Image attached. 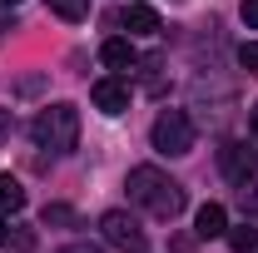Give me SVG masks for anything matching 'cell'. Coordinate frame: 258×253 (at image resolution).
Returning a JSON list of instances; mask_svg holds the SVG:
<instances>
[{
    "label": "cell",
    "mask_w": 258,
    "mask_h": 253,
    "mask_svg": "<svg viewBox=\"0 0 258 253\" xmlns=\"http://www.w3.org/2000/svg\"><path fill=\"white\" fill-rule=\"evenodd\" d=\"M238 65H243L248 75H258V40H243V45H238Z\"/></svg>",
    "instance_id": "5bb4252c"
},
{
    "label": "cell",
    "mask_w": 258,
    "mask_h": 253,
    "mask_svg": "<svg viewBox=\"0 0 258 253\" xmlns=\"http://www.w3.org/2000/svg\"><path fill=\"white\" fill-rule=\"evenodd\" d=\"M45 5H50L60 20H85V15H90V0H45Z\"/></svg>",
    "instance_id": "8fae6325"
},
{
    "label": "cell",
    "mask_w": 258,
    "mask_h": 253,
    "mask_svg": "<svg viewBox=\"0 0 258 253\" xmlns=\"http://www.w3.org/2000/svg\"><path fill=\"white\" fill-rule=\"evenodd\" d=\"M99 228H104V238H109L114 248H129V253H139V248H144V233H139V223L129 219L124 209H109V214L99 219Z\"/></svg>",
    "instance_id": "5b68a950"
},
{
    "label": "cell",
    "mask_w": 258,
    "mask_h": 253,
    "mask_svg": "<svg viewBox=\"0 0 258 253\" xmlns=\"http://www.w3.org/2000/svg\"><path fill=\"white\" fill-rule=\"evenodd\" d=\"M228 248H233V253L258 248V228H248V223H243V228H228Z\"/></svg>",
    "instance_id": "7c38bea8"
},
{
    "label": "cell",
    "mask_w": 258,
    "mask_h": 253,
    "mask_svg": "<svg viewBox=\"0 0 258 253\" xmlns=\"http://www.w3.org/2000/svg\"><path fill=\"white\" fill-rule=\"evenodd\" d=\"M45 223H70V209H60V204H50V209H45Z\"/></svg>",
    "instance_id": "2e32d148"
},
{
    "label": "cell",
    "mask_w": 258,
    "mask_h": 253,
    "mask_svg": "<svg viewBox=\"0 0 258 253\" xmlns=\"http://www.w3.org/2000/svg\"><path fill=\"white\" fill-rule=\"evenodd\" d=\"M154 149L159 154H189L194 149V119L184 114V109H164L159 119H154Z\"/></svg>",
    "instance_id": "3957f363"
},
{
    "label": "cell",
    "mask_w": 258,
    "mask_h": 253,
    "mask_svg": "<svg viewBox=\"0 0 258 253\" xmlns=\"http://www.w3.org/2000/svg\"><path fill=\"white\" fill-rule=\"evenodd\" d=\"M20 209H25V189H20V179L0 174V214H20Z\"/></svg>",
    "instance_id": "30bf717a"
},
{
    "label": "cell",
    "mask_w": 258,
    "mask_h": 253,
    "mask_svg": "<svg viewBox=\"0 0 258 253\" xmlns=\"http://www.w3.org/2000/svg\"><path fill=\"white\" fill-rule=\"evenodd\" d=\"M35 144L50 154H70L80 144V109L75 104H45L35 114Z\"/></svg>",
    "instance_id": "7a4b0ae2"
},
{
    "label": "cell",
    "mask_w": 258,
    "mask_h": 253,
    "mask_svg": "<svg viewBox=\"0 0 258 253\" xmlns=\"http://www.w3.org/2000/svg\"><path fill=\"white\" fill-rule=\"evenodd\" d=\"M0 5H20V0H0Z\"/></svg>",
    "instance_id": "ffe728a7"
},
{
    "label": "cell",
    "mask_w": 258,
    "mask_h": 253,
    "mask_svg": "<svg viewBox=\"0 0 258 253\" xmlns=\"http://www.w3.org/2000/svg\"><path fill=\"white\" fill-rule=\"evenodd\" d=\"M10 139V109H0V144Z\"/></svg>",
    "instance_id": "ac0fdd59"
},
{
    "label": "cell",
    "mask_w": 258,
    "mask_h": 253,
    "mask_svg": "<svg viewBox=\"0 0 258 253\" xmlns=\"http://www.w3.org/2000/svg\"><path fill=\"white\" fill-rule=\"evenodd\" d=\"M243 25L258 30V0H243Z\"/></svg>",
    "instance_id": "9a60e30c"
},
{
    "label": "cell",
    "mask_w": 258,
    "mask_h": 253,
    "mask_svg": "<svg viewBox=\"0 0 258 253\" xmlns=\"http://www.w3.org/2000/svg\"><path fill=\"white\" fill-rule=\"evenodd\" d=\"M124 25H129V35H154L159 30V15H154L144 0H134V5L124 10Z\"/></svg>",
    "instance_id": "ba28073f"
},
{
    "label": "cell",
    "mask_w": 258,
    "mask_h": 253,
    "mask_svg": "<svg viewBox=\"0 0 258 253\" xmlns=\"http://www.w3.org/2000/svg\"><path fill=\"white\" fill-rule=\"evenodd\" d=\"M194 228H199V238H219V233H228L224 204H204V209H199V219H194Z\"/></svg>",
    "instance_id": "52a82bcc"
},
{
    "label": "cell",
    "mask_w": 258,
    "mask_h": 253,
    "mask_svg": "<svg viewBox=\"0 0 258 253\" xmlns=\"http://www.w3.org/2000/svg\"><path fill=\"white\" fill-rule=\"evenodd\" d=\"M60 253H109V248H99V243H70V248H60Z\"/></svg>",
    "instance_id": "e0dca14e"
},
{
    "label": "cell",
    "mask_w": 258,
    "mask_h": 253,
    "mask_svg": "<svg viewBox=\"0 0 258 253\" xmlns=\"http://www.w3.org/2000/svg\"><path fill=\"white\" fill-rule=\"evenodd\" d=\"M219 164H224V174L233 179V184H248V179H258V154H253V144H243V139L224 144V149H219Z\"/></svg>",
    "instance_id": "277c9868"
},
{
    "label": "cell",
    "mask_w": 258,
    "mask_h": 253,
    "mask_svg": "<svg viewBox=\"0 0 258 253\" xmlns=\"http://www.w3.org/2000/svg\"><path fill=\"white\" fill-rule=\"evenodd\" d=\"M129 199H139L154 219H174L179 209H184V189L159 174L154 164H139V169H129Z\"/></svg>",
    "instance_id": "6da1fadb"
},
{
    "label": "cell",
    "mask_w": 258,
    "mask_h": 253,
    "mask_svg": "<svg viewBox=\"0 0 258 253\" xmlns=\"http://www.w3.org/2000/svg\"><path fill=\"white\" fill-rule=\"evenodd\" d=\"M5 243H10V253H30L35 248V233H30V228H15V233H5Z\"/></svg>",
    "instance_id": "4fadbf2b"
},
{
    "label": "cell",
    "mask_w": 258,
    "mask_h": 253,
    "mask_svg": "<svg viewBox=\"0 0 258 253\" xmlns=\"http://www.w3.org/2000/svg\"><path fill=\"white\" fill-rule=\"evenodd\" d=\"M0 243H5V223H0Z\"/></svg>",
    "instance_id": "d6986e66"
},
{
    "label": "cell",
    "mask_w": 258,
    "mask_h": 253,
    "mask_svg": "<svg viewBox=\"0 0 258 253\" xmlns=\"http://www.w3.org/2000/svg\"><path fill=\"white\" fill-rule=\"evenodd\" d=\"M253 134H258V114H253Z\"/></svg>",
    "instance_id": "44dd1931"
},
{
    "label": "cell",
    "mask_w": 258,
    "mask_h": 253,
    "mask_svg": "<svg viewBox=\"0 0 258 253\" xmlns=\"http://www.w3.org/2000/svg\"><path fill=\"white\" fill-rule=\"evenodd\" d=\"M99 60L109 65V70H129V65H134V45H129V40H104Z\"/></svg>",
    "instance_id": "9c48e42d"
},
{
    "label": "cell",
    "mask_w": 258,
    "mask_h": 253,
    "mask_svg": "<svg viewBox=\"0 0 258 253\" xmlns=\"http://www.w3.org/2000/svg\"><path fill=\"white\" fill-rule=\"evenodd\" d=\"M90 99H95V109H104V114H124L129 109V85H119V80H95Z\"/></svg>",
    "instance_id": "8992f818"
}]
</instances>
